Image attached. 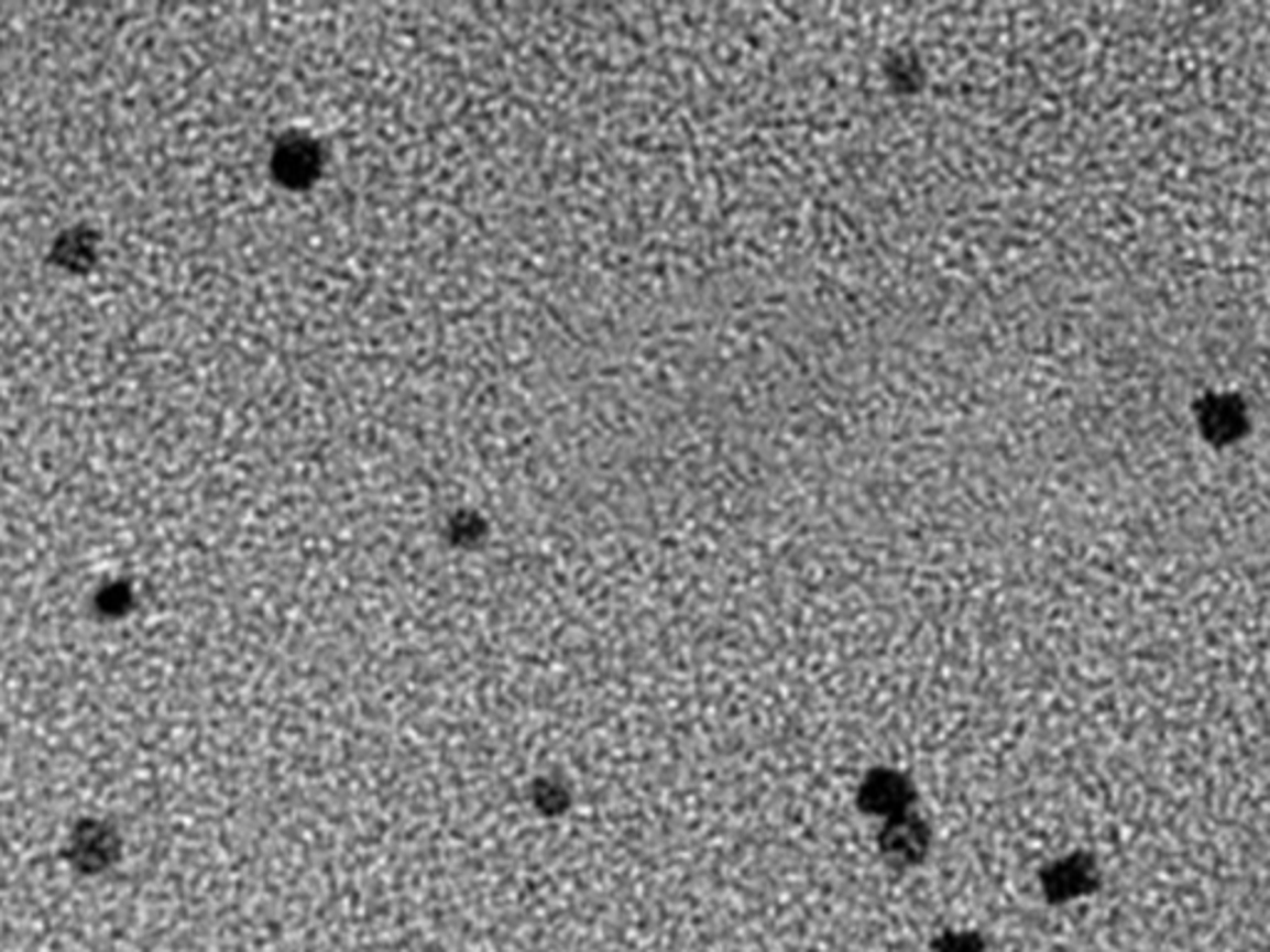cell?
Returning a JSON list of instances; mask_svg holds the SVG:
<instances>
[{"label":"cell","instance_id":"6da1fadb","mask_svg":"<svg viewBox=\"0 0 1270 952\" xmlns=\"http://www.w3.org/2000/svg\"><path fill=\"white\" fill-rule=\"evenodd\" d=\"M911 794H908L906 781L896 774H876L868 779L862 789V803L868 811L878 813H898Z\"/></svg>","mask_w":1270,"mask_h":952},{"label":"cell","instance_id":"7a4b0ae2","mask_svg":"<svg viewBox=\"0 0 1270 952\" xmlns=\"http://www.w3.org/2000/svg\"><path fill=\"white\" fill-rule=\"evenodd\" d=\"M926 829L911 819H896L884 831V851L896 861H913L926 851Z\"/></svg>","mask_w":1270,"mask_h":952}]
</instances>
